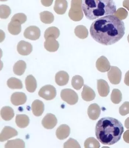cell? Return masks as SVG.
Listing matches in <instances>:
<instances>
[{
  "label": "cell",
  "mask_w": 129,
  "mask_h": 148,
  "mask_svg": "<svg viewBox=\"0 0 129 148\" xmlns=\"http://www.w3.org/2000/svg\"><path fill=\"white\" fill-rule=\"evenodd\" d=\"M41 21L43 23L50 24L53 22L54 16L52 13L48 11H44L39 14Z\"/></svg>",
  "instance_id": "31"
},
{
  "label": "cell",
  "mask_w": 129,
  "mask_h": 148,
  "mask_svg": "<svg viewBox=\"0 0 129 148\" xmlns=\"http://www.w3.org/2000/svg\"><path fill=\"white\" fill-rule=\"evenodd\" d=\"M64 147L81 148V147L76 140L72 138H70L64 144Z\"/></svg>",
  "instance_id": "38"
},
{
  "label": "cell",
  "mask_w": 129,
  "mask_h": 148,
  "mask_svg": "<svg viewBox=\"0 0 129 148\" xmlns=\"http://www.w3.org/2000/svg\"><path fill=\"white\" fill-rule=\"evenodd\" d=\"M41 3L42 4L44 5V6L46 7H48L51 6L53 2V0L52 1H41Z\"/></svg>",
  "instance_id": "42"
},
{
  "label": "cell",
  "mask_w": 129,
  "mask_h": 148,
  "mask_svg": "<svg viewBox=\"0 0 129 148\" xmlns=\"http://www.w3.org/2000/svg\"><path fill=\"white\" fill-rule=\"evenodd\" d=\"M127 39H128V42L129 43V34L128 35V37H127Z\"/></svg>",
  "instance_id": "45"
},
{
  "label": "cell",
  "mask_w": 129,
  "mask_h": 148,
  "mask_svg": "<svg viewBox=\"0 0 129 148\" xmlns=\"http://www.w3.org/2000/svg\"><path fill=\"white\" fill-rule=\"evenodd\" d=\"M109 80L112 84H119L122 80V72L117 67L112 66L107 72Z\"/></svg>",
  "instance_id": "7"
},
{
  "label": "cell",
  "mask_w": 129,
  "mask_h": 148,
  "mask_svg": "<svg viewBox=\"0 0 129 148\" xmlns=\"http://www.w3.org/2000/svg\"><path fill=\"white\" fill-rule=\"evenodd\" d=\"M97 88L100 96L101 97H106L110 92L108 83L103 79L97 80Z\"/></svg>",
  "instance_id": "14"
},
{
  "label": "cell",
  "mask_w": 129,
  "mask_h": 148,
  "mask_svg": "<svg viewBox=\"0 0 129 148\" xmlns=\"http://www.w3.org/2000/svg\"><path fill=\"white\" fill-rule=\"evenodd\" d=\"M11 13V10L8 6L6 5H1L0 6V17L2 19H6L8 18Z\"/></svg>",
  "instance_id": "35"
},
{
  "label": "cell",
  "mask_w": 129,
  "mask_h": 148,
  "mask_svg": "<svg viewBox=\"0 0 129 148\" xmlns=\"http://www.w3.org/2000/svg\"><path fill=\"white\" fill-rule=\"evenodd\" d=\"M15 121L18 127L25 128L28 126L30 120L28 116L26 114H17Z\"/></svg>",
  "instance_id": "24"
},
{
  "label": "cell",
  "mask_w": 129,
  "mask_h": 148,
  "mask_svg": "<svg viewBox=\"0 0 129 148\" xmlns=\"http://www.w3.org/2000/svg\"><path fill=\"white\" fill-rule=\"evenodd\" d=\"M70 134V128L68 125L63 124L56 130V135L58 139L64 140L69 136Z\"/></svg>",
  "instance_id": "15"
},
{
  "label": "cell",
  "mask_w": 129,
  "mask_h": 148,
  "mask_svg": "<svg viewBox=\"0 0 129 148\" xmlns=\"http://www.w3.org/2000/svg\"><path fill=\"white\" fill-rule=\"evenodd\" d=\"M7 29L10 34L18 35L22 30V26L21 24L18 21H11L8 25Z\"/></svg>",
  "instance_id": "25"
},
{
  "label": "cell",
  "mask_w": 129,
  "mask_h": 148,
  "mask_svg": "<svg viewBox=\"0 0 129 148\" xmlns=\"http://www.w3.org/2000/svg\"><path fill=\"white\" fill-rule=\"evenodd\" d=\"M100 114V108L98 104L93 103L89 106L88 109V114L90 119L96 120Z\"/></svg>",
  "instance_id": "18"
},
{
  "label": "cell",
  "mask_w": 129,
  "mask_h": 148,
  "mask_svg": "<svg viewBox=\"0 0 129 148\" xmlns=\"http://www.w3.org/2000/svg\"><path fill=\"white\" fill-rule=\"evenodd\" d=\"M57 119L54 115L48 113L43 118L42 121V125L47 129H52L57 125Z\"/></svg>",
  "instance_id": "10"
},
{
  "label": "cell",
  "mask_w": 129,
  "mask_h": 148,
  "mask_svg": "<svg viewBox=\"0 0 129 148\" xmlns=\"http://www.w3.org/2000/svg\"><path fill=\"white\" fill-rule=\"evenodd\" d=\"M60 97L63 101L71 105L75 104L78 102V95L75 91L70 88L62 90L60 92Z\"/></svg>",
  "instance_id": "5"
},
{
  "label": "cell",
  "mask_w": 129,
  "mask_h": 148,
  "mask_svg": "<svg viewBox=\"0 0 129 148\" xmlns=\"http://www.w3.org/2000/svg\"><path fill=\"white\" fill-rule=\"evenodd\" d=\"M17 51L18 53L23 56L29 55L33 51L32 45L29 42L24 40H21L17 45Z\"/></svg>",
  "instance_id": "11"
},
{
  "label": "cell",
  "mask_w": 129,
  "mask_h": 148,
  "mask_svg": "<svg viewBox=\"0 0 129 148\" xmlns=\"http://www.w3.org/2000/svg\"><path fill=\"white\" fill-rule=\"evenodd\" d=\"M120 20L126 19L128 15L127 10L123 8H120L117 9L114 14Z\"/></svg>",
  "instance_id": "36"
},
{
  "label": "cell",
  "mask_w": 129,
  "mask_h": 148,
  "mask_svg": "<svg viewBox=\"0 0 129 148\" xmlns=\"http://www.w3.org/2000/svg\"><path fill=\"white\" fill-rule=\"evenodd\" d=\"M31 109L34 115L37 117L41 116L44 110V103L39 100H35L31 105Z\"/></svg>",
  "instance_id": "17"
},
{
  "label": "cell",
  "mask_w": 129,
  "mask_h": 148,
  "mask_svg": "<svg viewBox=\"0 0 129 148\" xmlns=\"http://www.w3.org/2000/svg\"><path fill=\"white\" fill-rule=\"evenodd\" d=\"M27 96L23 92H16L12 95L10 100L12 104L15 106L23 105L27 101Z\"/></svg>",
  "instance_id": "13"
},
{
  "label": "cell",
  "mask_w": 129,
  "mask_h": 148,
  "mask_svg": "<svg viewBox=\"0 0 129 148\" xmlns=\"http://www.w3.org/2000/svg\"><path fill=\"white\" fill-rule=\"evenodd\" d=\"M8 87L12 89H21L23 88L22 81L15 77H11L7 80Z\"/></svg>",
  "instance_id": "30"
},
{
  "label": "cell",
  "mask_w": 129,
  "mask_h": 148,
  "mask_svg": "<svg viewBox=\"0 0 129 148\" xmlns=\"http://www.w3.org/2000/svg\"><path fill=\"white\" fill-rule=\"evenodd\" d=\"M124 82L126 85L129 86V70L125 75Z\"/></svg>",
  "instance_id": "41"
},
{
  "label": "cell",
  "mask_w": 129,
  "mask_h": 148,
  "mask_svg": "<svg viewBox=\"0 0 129 148\" xmlns=\"http://www.w3.org/2000/svg\"><path fill=\"white\" fill-rule=\"evenodd\" d=\"M27 17L23 13H18L15 14L12 17L11 21H16L19 22L21 25L27 21Z\"/></svg>",
  "instance_id": "37"
},
{
  "label": "cell",
  "mask_w": 129,
  "mask_h": 148,
  "mask_svg": "<svg viewBox=\"0 0 129 148\" xmlns=\"http://www.w3.org/2000/svg\"><path fill=\"white\" fill-rule=\"evenodd\" d=\"M123 138L125 142L129 143V130L125 132L123 135Z\"/></svg>",
  "instance_id": "40"
},
{
  "label": "cell",
  "mask_w": 129,
  "mask_h": 148,
  "mask_svg": "<svg viewBox=\"0 0 129 148\" xmlns=\"http://www.w3.org/2000/svg\"><path fill=\"white\" fill-rule=\"evenodd\" d=\"M68 2L66 0H56L54 9L55 12L59 14H65L68 8Z\"/></svg>",
  "instance_id": "21"
},
{
  "label": "cell",
  "mask_w": 129,
  "mask_h": 148,
  "mask_svg": "<svg viewBox=\"0 0 129 148\" xmlns=\"http://www.w3.org/2000/svg\"><path fill=\"white\" fill-rule=\"evenodd\" d=\"M74 32L76 36L81 39H85L87 38L89 35L88 29L83 25L76 26Z\"/></svg>",
  "instance_id": "29"
},
{
  "label": "cell",
  "mask_w": 129,
  "mask_h": 148,
  "mask_svg": "<svg viewBox=\"0 0 129 148\" xmlns=\"http://www.w3.org/2000/svg\"><path fill=\"white\" fill-rule=\"evenodd\" d=\"M14 115V111L9 106H4L1 110V116L3 119L8 121L13 118Z\"/></svg>",
  "instance_id": "23"
},
{
  "label": "cell",
  "mask_w": 129,
  "mask_h": 148,
  "mask_svg": "<svg viewBox=\"0 0 129 148\" xmlns=\"http://www.w3.org/2000/svg\"><path fill=\"white\" fill-rule=\"evenodd\" d=\"M45 48L50 52H55L59 47L58 42L53 38H48L45 39L44 43Z\"/></svg>",
  "instance_id": "19"
},
{
  "label": "cell",
  "mask_w": 129,
  "mask_h": 148,
  "mask_svg": "<svg viewBox=\"0 0 129 148\" xmlns=\"http://www.w3.org/2000/svg\"><path fill=\"white\" fill-rule=\"evenodd\" d=\"M81 0H72L71 7L68 13L69 18L75 22L81 21L84 17Z\"/></svg>",
  "instance_id": "4"
},
{
  "label": "cell",
  "mask_w": 129,
  "mask_h": 148,
  "mask_svg": "<svg viewBox=\"0 0 129 148\" xmlns=\"http://www.w3.org/2000/svg\"><path fill=\"white\" fill-rule=\"evenodd\" d=\"M69 75L67 72L60 71L56 73L55 76V81L59 86L66 85L69 82Z\"/></svg>",
  "instance_id": "16"
},
{
  "label": "cell",
  "mask_w": 129,
  "mask_h": 148,
  "mask_svg": "<svg viewBox=\"0 0 129 148\" xmlns=\"http://www.w3.org/2000/svg\"><path fill=\"white\" fill-rule=\"evenodd\" d=\"M123 6L129 11V1H124L123 2Z\"/></svg>",
  "instance_id": "43"
},
{
  "label": "cell",
  "mask_w": 129,
  "mask_h": 148,
  "mask_svg": "<svg viewBox=\"0 0 129 148\" xmlns=\"http://www.w3.org/2000/svg\"><path fill=\"white\" fill-rule=\"evenodd\" d=\"M125 126L127 129H129V117L125 120Z\"/></svg>",
  "instance_id": "44"
},
{
  "label": "cell",
  "mask_w": 129,
  "mask_h": 148,
  "mask_svg": "<svg viewBox=\"0 0 129 148\" xmlns=\"http://www.w3.org/2000/svg\"><path fill=\"white\" fill-rule=\"evenodd\" d=\"M5 148H24L25 147V143L24 141L21 139H16L7 141L5 145Z\"/></svg>",
  "instance_id": "28"
},
{
  "label": "cell",
  "mask_w": 129,
  "mask_h": 148,
  "mask_svg": "<svg viewBox=\"0 0 129 148\" xmlns=\"http://www.w3.org/2000/svg\"><path fill=\"white\" fill-rule=\"evenodd\" d=\"M81 96L83 99L85 101H90L94 99L96 97V94L91 88L86 85H84Z\"/></svg>",
  "instance_id": "20"
},
{
  "label": "cell",
  "mask_w": 129,
  "mask_h": 148,
  "mask_svg": "<svg viewBox=\"0 0 129 148\" xmlns=\"http://www.w3.org/2000/svg\"><path fill=\"white\" fill-rule=\"evenodd\" d=\"M40 35V29L35 26H30L28 27L24 32V36L25 38L33 40L39 39Z\"/></svg>",
  "instance_id": "8"
},
{
  "label": "cell",
  "mask_w": 129,
  "mask_h": 148,
  "mask_svg": "<svg viewBox=\"0 0 129 148\" xmlns=\"http://www.w3.org/2000/svg\"><path fill=\"white\" fill-rule=\"evenodd\" d=\"M124 130L123 125L119 120L111 117H105L97 122L96 136L101 143L111 145L119 140Z\"/></svg>",
  "instance_id": "2"
},
{
  "label": "cell",
  "mask_w": 129,
  "mask_h": 148,
  "mask_svg": "<svg viewBox=\"0 0 129 148\" xmlns=\"http://www.w3.org/2000/svg\"><path fill=\"white\" fill-rule=\"evenodd\" d=\"M82 8L86 18L92 21L114 15L116 11L115 3L110 0H84Z\"/></svg>",
  "instance_id": "3"
},
{
  "label": "cell",
  "mask_w": 129,
  "mask_h": 148,
  "mask_svg": "<svg viewBox=\"0 0 129 148\" xmlns=\"http://www.w3.org/2000/svg\"><path fill=\"white\" fill-rule=\"evenodd\" d=\"M111 67L109 61L106 57L103 56L98 58L96 62L97 69L101 72H108Z\"/></svg>",
  "instance_id": "12"
},
{
  "label": "cell",
  "mask_w": 129,
  "mask_h": 148,
  "mask_svg": "<svg viewBox=\"0 0 129 148\" xmlns=\"http://www.w3.org/2000/svg\"><path fill=\"white\" fill-rule=\"evenodd\" d=\"M84 146L85 148H98L100 147V144L94 137H89L86 140Z\"/></svg>",
  "instance_id": "34"
},
{
  "label": "cell",
  "mask_w": 129,
  "mask_h": 148,
  "mask_svg": "<svg viewBox=\"0 0 129 148\" xmlns=\"http://www.w3.org/2000/svg\"><path fill=\"white\" fill-rule=\"evenodd\" d=\"M111 100L115 104L120 103L122 100V94L121 91L117 88L113 89L111 95Z\"/></svg>",
  "instance_id": "33"
},
{
  "label": "cell",
  "mask_w": 129,
  "mask_h": 148,
  "mask_svg": "<svg viewBox=\"0 0 129 148\" xmlns=\"http://www.w3.org/2000/svg\"><path fill=\"white\" fill-rule=\"evenodd\" d=\"M123 21L114 15L101 17L92 23L90 29L91 36L96 42L104 45L114 44L125 34Z\"/></svg>",
  "instance_id": "1"
},
{
  "label": "cell",
  "mask_w": 129,
  "mask_h": 148,
  "mask_svg": "<svg viewBox=\"0 0 129 148\" xmlns=\"http://www.w3.org/2000/svg\"><path fill=\"white\" fill-rule=\"evenodd\" d=\"M119 113L122 116H126L129 114V102H125L120 107Z\"/></svg>",
  "instance_id": "39"
},
{
  "label": "cell",
  "mask_w": 129,
  "mask_h": 148,
  "mask_svg": "<svg viewBox=\"0 0 129 148\" xmlns=\"http://www.w3.org/2000/svg\"><path fill=\"white\" fill-rule=\"evenodd\" d=\"M25 84L26 89L31 93L35 92L37 86L36 79L32 75H28L26 77Z\"/></svg>",
  "instance_id": "22"
},
{
  "label": "cell",
  "mask_w": 129,
  "mask_h": 148,
  "mask_svg": "<svg viewBox=\"0 0 129 148\" xmlns=\"http://www.w3.org/2000/svg\"><path fill=\"white\" fill-rule=\"evenodd\" d=\"M39 95L40 97L46 100H52L56 97V88L54 86L50 84L44 86L39 90Z\"/></svg>",
  "instance_id": "6"
},
{
  "label": "cell",
  "mask_w": 129,
  "mask_h": 148,
  "mask_svg": "<svg viewBox=\"0 0 129 148\" xmlns=\"http://www.w3.org/2000/svg\"><path fill=\"white\" fill-rule=\"evenodd\" d=\"M71 84L74 88L76 90H79L84 85V79L81 76L75 75L72 77Z\"/></svg>",
  "instance_id": "32"
},
{
  "label": "cell",
  "mask_w": 129,
  "mask_h": 148,
  "mask_svg": "<svg viewBox=\"0 0 129 148\" xmlns=\"http://www.w3.org/2000/svg\"><path fill=\"white\" fill-rule=\"evenodd\" d=\"M16 130L10 126H5L0 134V141L4 142L9 139L16 136L18 135Z\"/></svg>",
  "instance_id": "9"
},
{
  "label": "cell",
  "mask_w": 129,
  "mask_h": 148,
  "mask_svg": "<svg viewBox=\"0 0 129 148\" xmlns=\"http://www.w3.org/2000/svg\"><path fill=\"white\" fill-rule=\"evenodd\" d=\"M60 31L58 28L55 26L48 28L45 31L44 36L45 39L48 38H53L55 39L60 36Z\"/></svg>",
  "instance_id": "27"
},
{
  "label": "cell",
  "mask_w": 129,
  "mask_h": 148,
  "mask_svg": "<svg viewBox=\"0 0 129 148\" xmlns=\"http://www.w3.org/2000/svg\"><path fill=\"white\" fill-rule=\"evenodd\" d=\"M26 67V63L24 61L18 60L14 65L13 71L15 75L21 76L24 73Z\"/></svg>",
  "instance_id": "26"
}]
</instances>
